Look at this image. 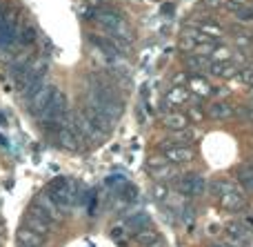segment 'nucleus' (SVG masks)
Listing matches in <instances>:
<instances>
[{
    "label": "nucleus",
    "instance_id": "1",
    "mask_svg": "<svg viewBox=\"0 0 253 247\" xmlns=\"http://www.w3.org/2000/svg\"><path fill=\"white\" fill-rule=\"evenodd\" d=\"M47 194L51 196V200L60 207V212H69L76 205V198H78V187H76L74 181L69 178H56V181L49 183Z\"/></svg>",
    "mask_w": 253,
    "mask_h": 247
},
{
    "label": "nucleus",
    "instance_id": "2",
    "mask_svg": "<svg viewBox=\"0 0 253 247\" xmlns=\"http://www.w3.org/2000/svg\"><path fill=\"white\" fill-rule=\"evenodd\" d=\"M98 22H100L109 34L118 36V38H129L131 36V29L125 22V18L120 16L118 11H114V9H100V11H98Z\"/></svg>",
    "mask_w": 253,
    "mask_h": 247
},
{
    "label": "nucleus",
    "instance_id": "3",
    "mask_svg": "<svg viewBox=\"0 0 253 247\" xmlns=\"http://www.w3.org/2000/svg\"><path fill=\"white\" fill-rule=\"evenodd\" d=\"M65 114H67V96L60 92V89L53 87V94H51V98H49L47 109L38 116L40 125L42 123H60V120L65 118Z\"/></svg>",
    "mask_w": 253,
    "mask_h": 247
},
{
    "label": "nucleus",
    "instance_id": "4",
    "mask_svg": "<svg viewBox=\"0 0 253 247\" xmlns=\"http://www.w3.org/2000/svg\"><path fill=\"white\" fill-rule=\"evenodd\" d=\"M175 190L182 196H191V198H200L207 192V181L200 174H184L175 181Z\"/></svg>",
    "mask_w": 253,
    "mask_h": 247
},
{
    "label": "nucleus",
    "instance_id": "5",
    "mask_svg": "<svg viewBox=\"0 0 253 247\" xmlns=\"http://www.w3.org/2000/svg\"><path fill=\"white\" fill-rule=\"evenodd\" d=\"M34 212H38L40 216H44L47 221H51L53 225H58V223L62 221V212H60V207H58L56 203L51 200V196L47 194V192H42V194H38L36 196V200H34Z\"/></svg>",
    "mask_w": 253,
    "mask_h": 247
},
{
    "label": "nucleus",
    "instance_id": "6",
    "mask_svg": "<svg viewBox=\"0 0 253 247\" xmlns=\"http://www.w3.org/2000/svg\"><path fill=\"white\" fill-rule=\"evenodd\" d=\"M51 94H53V87H49V85H44L42 89H38L34 96L27 98V111H29V114H34V116H40L44 109H47Z\"/></svg>",
    "mask_w": 253,
    "mask_h": 247
},
{
    "label": "nucleus",
    "instance_id": "7",
    "mask_svg": "<svg viewBox=\"0 0 253 247\" xmlns=\"http://www.w3.org/2000/svg\"><path fill=\"white\" fill-rule=\"evenodd\" d=\"M22 225L29 227V230H34L36 234H40V236H47V234H51V232H53V223L47 221L44 216H40V214L34 212V209H31V212L25 216Z\"/></svg>",
    "mask_w": 253,
    "mask_h": 247
},
{
    "label": "nucleus",
    "instance_id": "8",
    "mask_svg": "<svg viewBox=\"0 0 253 247\" xmlns=\"http://www.w3.org/2000/svg\"><path fill=\"white\" fill-rule=\"evenodd\" d=\"M83 114H84V118H87L96 129H100L102 134H109L111 129H114V120H111L109 116H105L102 111L93 109V107H84Z\"/></svg>",
    "mask_w": 253,
    "mask_h": 247
},
{
    "label": "nucleus",
    "instance_id": "9",
    "mask_svg": "<svg viewBox=\"0 0 253 247\" xmlns=\"http://www.w3.org/2000/svg\"><path fill=\"white\" fill-rule=\"evenodd\" d=\"M162 156H165L171 165H180V163H189V160L193 158V151L184 145H173V147L162 151Z\"/></svg>",
    "mask_w": 253,
    "mask_h": 247
},
{
    "label": "nucleus",
    "instance_id": "10",
    "mask_svg": "<svg viewBox=\"0 0 253 247\" xmlns=\"http://www.w3.org/2000/svg\"><path fill=\"white\" fill-rule=\"evenodd\" d=\"M220 203H222L224 209H229V212H236V209H240L242 205H245V192H240L238 187H233V190L224 192V194L220 196Z\"/></svg>",
    "mask_w": 253,
    "mask_h": 247
},
{
    "label": "nucleus",
    "instance_id": "11",
    "mask_svg": "<svg viewBox=\"0 0 253 247\" xmlns=\"http://www.w3.org/2000/svg\"><path fill=\"white\" fill-rule=\"evenodd\" d=\"M16 239H18V245H22V247H42L44 245V236L36 234L34 230H29V227H25V225L18 230Z\"/></svg>",
    "mask_w": 253,
    "mask_h": 247
},
{
    "label": "nucleus",
    "instance_id": "12",
    "mask_svg": "<svg viewBox=\"0 0 253 247\" xmlns=\"http://www.w3.org/2000/svg\"><path fill=\"white\" fill-rule=\"evenodd\" d=\"M133 239H135V243H138V245L149 247V245L156 243V241H160V234H158V230L151 225V223H149V225H144V227H140V230H135Z\"/></svg>",
    "mask_w": 253,
    "mask_h": 247
},
{
    "label": "nucleus",
    "instance_id": "13",
    "mask_svg": "<svg viewBox=\"0 0 253 247\" xmlns=\"http://www.w3.org/2000/svg\"><path fill=\"white\" fill-rule=\"evenodd\" d=\"M187 87H189V94H193V96H198V98H205L213 92V87H211V85L207 83V78H202V76H191V78L187 80Z\"/></svg>",
    "mask_w": 253,
    "mask_h": 247
},
{
    "label": "nucleus",
    "instance_id": "14",
    "mask_svg": "<svg viewBox=\"0 0 253 247\" xmlns=\"http://www.w3.org/2000/svg\"><path fill=\"white\" fill-rule=\"evenodd\" d=\"M187 100H189V89L180 87V85H173V87L167 92V96H165V105L167 107H180V105H184Z\"/></svg>",
    "mask_w": 253,
    "mask_h": 247
},
{
    "label": "nucleus",
    "instance_id": "15",
    "mask_svg": "<svg viewBox=\"0 0 253 247\" xmlns=\"http://www.w3.org/2000/svg\"><path fill=\"white\" fill-rule=\"evenodd\" d=\"M18 38V31L13 27V22L0 20V49H9Z\"/></svg>",
    "mask_w": 253,
    "mask_h": 247
},
{
    "label": "nucleus",
    "instance_id": "16",
    "mask_svg": "<svg viewBox=\"0 0 253 247\" xmlns=\"http://www.w3.org/2000/svg\"><path fill=\"white\" fill-rule=\"evenodd\" d=\"M56 138H58V143H60V147H65V149H69V151L80 149V138L76 136L69 127H62L60 132L56 134Z\"/></svg>",
    "mask_w": 253,
    "mask_h": 247
},
{
    "label": "nucleus",
    "instance_id": "17",
    "mask_svg": "<svg viewBox=\"0 0 253 247\" xmlns=\"http://www.w3.org/2000/svg\"><path fill=\"white\" fill-rule=\"evenodd\" d=\"M165 127L171 129V132H182V129H187L189 125V116L187 114H178V111H173V114L165 116Z\"/></svg>",
    "mask_w": 253,
    "mask_h": 247
},
{
    "label": "nucleus",
    "instance_id": "18",
    "mask_svg": "<svg viewBox=\"0 0 253 247\" xmlns=\"http://www.w3.org/2000/svg\"><path fill=\"white\" fill-rule=\"evenodd\" d=\"M207 114H209L213 120H224V118H231L233 109L229 102H211V105L207 107Z\"/></svg>",
    "mask_w": 253,
    "mask_h": 247
},
{
    "label": "nucleus",
    "instance_id": "19",
    "mask_svg": "<svg viewBox=\"0 0 253 247\" xmlns=\"http://www.w3.org/2000/svg\"><path fill=\"white\" fill-rule=\"evenodd\" d=\"M209 71H211L213 76H222V78H229V76H233L238 69H236L233 65H224V62H213V65L209 67Z\"/></svg>",
    "mask_w": 253,
    "mask_h": 247
},
{
    "label": "nucleus",
    "instance_id": "20",
    "mask_svg": "<svg viewBox=\"0 0 253 247\" xmlns=\"http://www.w3.org/2000/svg\"><path fill=\"white\" fill-rule=\"evenodd\" d=\"M167 194H169V187H167V183L158 181L156 185L151 187V196H153V200H158V203H162V200L167 198Z\"/></svg>",
    "mask_w": 253,
    "mask_h": 247
},
{
    "label": "nucleus",
    "instance_id": "21",
    "mask_svg": "<svg viewBox=\"0 0 253 247\" xmlns=\"http://www.w3.org/2000/svg\"><path fill=\"white\" fill-rule=\"evenodd\" d=\"M126 225L131 227V230H140V227H144V225H149V216L144 212H138L135 216H131L129 221H126Z\"/></svg>",
    "mask_w": 253,
    "mask_h": 247
},
{
    "label": "nucleus",
    "instance_id": "22",
    "mask_svg": "<svg viewBox=\"0 0 253 247\" xmlns=\"http://www.w3.org/2000/svg\"><path fill=\"white\" fill-rule=\"evenodd\" d=\"M240 181H242V185L253 190V165H247V167L240 169Z\"/></svg>",
    "mask_w": 253,
    "mask_h": 247
},
{
    "label": "nucleus",
    "instance_id": "23",
    "mask_svg": "<svg viewBox=\"0 0 253 247\" xmlns=\"http://www.w3.org/2000/svg\"><path fill=\"white\" fill-rule=\"evenodd\" d=\"M36 40V29L34 27H29V25H25L20 29V43L22 45H31Z\"/></svg>",
    "mask_w": 253,
    "mask_h": 247
},
{
    "label": "nucleus",
    "instance_id": "24",
    "mask_svg": "<svg viewBox=\"0 0 253 247\" xmlns=\"http://www.w3.org/2000/svg\"><path fill=\"white\" fill-rule=\"evenodd\" d=\"M200 31L205 36H209V38H218V36L222 34V29H220L218 25H213V22H205V25H200Z\"/></svg>",
    "mask_w": 253,
    "mask_h": 247
},
{
    "label": "nucleus",
    "instance_id": "25",
    "mask_svg": "<svg viewBox=\"0 0 253 247\" xmlns=\"http://www.w3.org/2000/svg\"><path fill=\"white\" fill-rule=\"evenodd\" d=\"M91 40L98 45V47L107 49V53H109V56H116V53H118V49H116V45H111L109 40H105V38H96V36H91Z\"/></svg>",
    "mask_w": 253,
    "mask_h": 247
},
{
    "label": "nucleus",
    "instance_id": "26",
    "mask_svg": "<svg viewBox=\"0 0 253 247\" xmlns=\"http://www.w3.org/2000/svg\"><path fill=\"white\" fill-rule=\"evenodd\" d=\"M187 67H191V69L200 71L202 67H207V58H205V56H189V58H187Z\"/></svg>",
    "mask_w": 253,
    "mask_h": 247
},
{
    "label": "nucleus",
    "instance_id": "27",
    "mask_svg": "<svg viewBox=\"0 0 253 247\" xmlns=\"http://www.w3.org/2000/svg\"><path fill=\"white\" fill-rule=\"evenodd\" d=\"M202 118H205L202 109H198V107H189V123H202Z\"/></svg>",
    "mask_w": 253,
    "mask_h": 247
},
{
    "label": "nucleus",
    "instance_id": "28",
    "mask_svg": "<svg viewBox=\"0 0 253 247\" xmlns=\"http://www.w3.org/2000/svg\"><path fill=\"white\" fill-rule=\"evenodd\" d=\"M236 16L240 18V20H253V9H249V7H238L236 9Z\"/></svg>",
    "mask_w": 253,
    "mask_h": 247
},
{
    "label": "nucleus",
    "instance_id": "29",
    "mask_svg": "<svg viewBox=\"0 0 253 247\" xmlns=\"http://www.w3.org/2000/svg\"><path fill=\"white\" fill-rule=\"evenodd\" d=\"M240 78H242V83L253 85V65L251 67H245V69L240 71Z\"/></svg>",
    "mask_w": 253,
    "mask_h": 247
},
{
    "label": "nucleus",
    "instance_id": "30",
    "mask_svg": "<svg viewBox=\"0 0 253 247\" xmlns=\"http://www.w3.org/2000/svg\"><path fill=\"white\" fill-rule=\"evenodd\" d=\"M120 194H123L126 200H133V198H138V190H135V187H131V185H126L125 190H120Z\"/></svg>",
    "mask_w": 253,
    "mask_h": 247
},
{
    "label": "nucleus",
    "instance_id": "31",
    "mask_svg": "<svg viewBox=\"0 0 253 247\" xmlns=\"http://www.w3.org/2000/svg\"><path fill=\"white\" fill-rule=\"evenodd\" d=\"M231 56V51H229V49H222V47H215L213 49V58L215 60H224V58H229Z\"/></svg>",
    "mask_w": 253,
    "mask_h": 247
},
{
    "label": "nucleus",
    "instance_id": "32",
    "mask_svg": "<svg viewBox=\"0 0 253 247\" xmlns=\"http://www.w3.org/2000/svg\"><path fill=\"white\" fill-rule=\"evenodd\" d=\"M111 236H114L116 241H123V239H125V227H114V232H111Z\"/></svg>",
    "mask_w": 253,
    "mask_h": 247
},
{
    "label": "nucleus",
    "instance_id": "33",
    "mask_svg": "<svg viewBox=\"0 0 253 247\" xmlns=\"http://www.w3.org/2000/svg\"><path fill=\"white\" fill-rule=\"evenodd\" d=\"M227 0H205V4H209V7H220V4H224Z\"/></svg>",
    "mask_w": 253,
    "mask_h": 247
},
{
    "label": "nucleus",
    "instance_id": "34",
    "mask_svg": "<svg viewBox=\"0 0 253 247\" xmlns=\"http://www.w3.org/2000/svg\"><path fill=\"white\" fill-rule=\"evenodd\" d=\"M215 247H233V245H229V243H220V245H215Z\"/></svg>",
    "mask_w": 253,
    "mask_h": 247
},
{
    "label": "nucleus",
    "instance_id": "35",
    "mask_svg": "<svg viewBox=\"0 0 253 247\" xmlns=\"http://www.w3.org/2000/svg\"><path fill=\"white\" fill-rule=\"evenodd\" d=\"M20 247H22V245H20Z\"/></svg>",
    "mask_w": 253,
    "mask_h": 247
},
{
    "label": "nucleus",
    "instance_id": "36",
    "mask_svg": "<svg viewBox=\"0 0 253 247\" xmlns=\"http://www.w3.org/2000/svg\"><path fill=\"white\" fill-rule=\"evenodd\" d=\"M213 247H215V245H213Z\"/></svg>",
    "mask_w": 253,
    "mask_h": 247
}]
</instances>
